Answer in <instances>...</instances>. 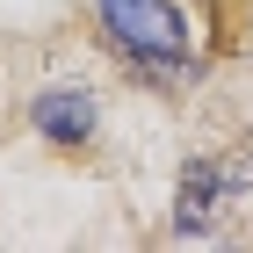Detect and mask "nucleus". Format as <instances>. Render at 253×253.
Returning a JSON list of instances; mask_svg holds the SVG:
<instances>
[{"mask_svg":"<svg viewBox=\"0 0 253 253\" xmlns=\"http://www.w3.org/2000/svg\"><path fill=\"white\" fill-rule=\"evenodd\" d=\"M101 22L123 51H137V65L152 73H181V51H188V15L174 0H101Z\"/></svg>","mask_w":253,"mask_h":253,"instance_id":"1","label":"nucleus"},{"mask_svg":"<svg viewBox=\"0 0 253 253\" xmlns=\"http://www.w3.org/2000/svg\"><path fill=\"white\" fill-rule=\"evenodd\" d=\"M37 130L51 137V145H87L94 101L80 94V87H51V94H37Z\"/></svg>","mask_w":253,"mask_h":253,"instance_id":"2","label":"nucleus"},{"mask_svg":"<svg viewBox=\"0 0 253 253\" xmlns=\"http://www.w3.org/2000/svg\"><path fill=\"white\" fill-rule=\"evenodd\" d=\"M224 210V174H217L210 159H195L188 174H181V203H174V224L181 232H203L210 217Z\"/></svg>","mask_w":253,"mask_h":253,"instance_id":"3","label":"nucleus"}]
</instances>
